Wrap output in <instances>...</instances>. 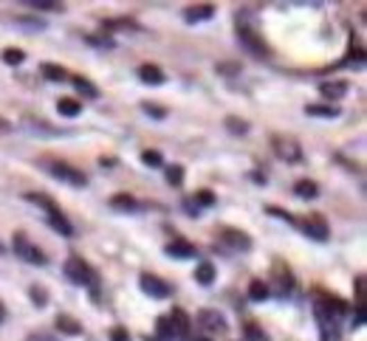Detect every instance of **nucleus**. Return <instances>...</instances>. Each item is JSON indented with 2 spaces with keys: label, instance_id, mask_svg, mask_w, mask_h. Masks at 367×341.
I'll list each match as a JSON object with an SVG mask.
<instances>
[{
  "label": "nucleus",
  "instance_id": "nucleus-20",
  "mask_svg": "<svg viewBox=\"0 0 367 341\" xmlns=\"http://www.w3.org/2000/svg\"><path fill=\"white\" fill-rule=\"evenodd\" d=\"M305 113L316 116V119H336L342 110L336 105H305Z\"/></svg>",
  "mask_w": 367,
  "mask_h": 341
},
{
  "label": "nucleus",
  "instance_id": "nucleus-7",
  "mask_svg": "<svg viewBox=\"0 0 367 341\" xmlns=\"http://www.w3.org/2000/svg\"><path fill=\"white\" fill-rule=\"evenodd\" d=\"M46 169H49V175H54L57 181H65V184H71V186H85V184H88L85 173H79V169H74V166H68V164H49Z\"/></svg>",
  "mask_w": 367,
  "mask_h": 341
},
{
  "label": "nucleus",
  "instance_id": "nucleus-30",
  "mask_svg": "<svg viewBox=\"0 0 367 341\" xmlns=\"http://www.w3.org/2000/svg\"><path fill=\"white\" fill-rule=\"evenodd\" d=\"M167 181L176 184V186H181V184H184V166H178V164L167 166Z\"/></svg>",
  "mask_w": 367,
  "mask_h": 341
},
{
  "label": "nucleus",
  "instance_id": "nucleus-23",
  "mask_svg": "<svg viewBox=\"0 0 367 341\" xmlns=\"http://www.w3.org/2000/svg\"><path fill=\"white\" fill-rule=\"evenodd\" d=\"M268 293H271L268 282H263V279H252V285H249V299H252V302H263V299H268Z\"/></svg>",
  "mask_w": 367,
  "mask_h": 341
},
{
  "label": "nucleus",
  "instance_id": "nucleus-14",
  "mask_svg": "<svg viewBox=\"0 0 367 341\" xmlns=\"http://www.w3.org/2000/svg\"><path fill=\"white\" fill-rule=\"evenodd\" d=\"M167 319H170V330H173L176 338H187V335H189V324H192V322H189V316H187L184 311L176 308Z\"/></svg>",
  "mask_w": 367,
  "mask_h": 341
},
{
  "label": "nucleus",
  "instance_id": "nucleus-22",
  "mask_svg": "<svg viewBox=\"0 0 367 341\" xmlns=\"http://www.w3.org/2000/svg\"><path fill=\"white\" fill-rule=\"evenodd\" d=\"M40 73H43L49 82H65L68 79L65 68L62 65H54V62H43V65H40Z\"/></svg>",
  "mask_w": 367,
  "mask_h": 341
},
{
  "label": "nucleus",
  "instance_id": "nucleus-4",
  "mask_svg": "<svg viewBox=\"0 0 367 341\" xmlns=\"http://www.w3.org/2000/svg\"><path fill=\"white\" fill-rule=\"evenodd\" d=\"M12 248H15V254H17V257L23 260V263H28V265H46L49 263V257H46V254L43 251H40L23 231H17L15 237H12Z\"/></svg>",
  "mask_w": 367,
  "mask_h": 341
},
{
  "label": "nucleus",
  "instance_id": "nucleus-34",
  "mask_svg": "<svg viewBox=\"0 0 367 341\" xmlns=\"http://www.w3.org/2000/svg\"><path fill=\"white\" fill-rule=\"evenodd\" d=\"M142 110H144L147 116H153V119H167V110H164V107H155V105H142Z\"/></svg>",
  "mask_w": 367,
  "mask_h": 341
},
{
  "label": "nucleus",
  "instance_id": "nucleus-25",
  "mask_svg": "<svg viewBox=\"0 0 367 341\" xmlns=\"http://www.w3.org/2000/svg\"><path fill=\"white\" fill-rule=\"evenodd\" d=\"M74 88L83 94V96H88V99H96L99 96V91H96V85H91L85 76H74Z\"/></svg>",
  "mask_w": 367,
  "mask_h": 341
},
{
  "label": "nucleus",
  "instance_id": "nucleus-16",
  "mask_svg": "<svg viewBox=\"0 0 367 341\" xmlns=\"http://www.w3.org/2000/svg\"><path fill=\"white\" fill-rule=\"evenodd\" d=\"M215 277H218V271H215V265H212V263L203 260V263H198V265H195V282H198V285L210 288V285L215 282Z\"/></svg>",
  "mask_w": 367,
  "mask_h": 341
},
{
  "label": "nucleus",
  "instance_id": "nucleus-6",
  "mask_svg": "<svg viewBox=\"0 0 367 341\" xmlns=\"http://www.w3.org/2000/svg\"><path fill=\"white\" fill-rule=\"evenodd\" d=\"M271 147H274V155L280 161H285V164H300L302 161V147L291 136H274L271 139Z\"/></svg>",
  "mask_w": 367,
  "mask_h": 341
},
{
  "label": "nucleus",
  "instance_id": "nucleus-26",
  "mask_svg": "<svg viewBox=\"0 0 367 341\" xmlns=\"http://www.w3.org/2000/svg\"><path fill=\"white\" fill-rule=\"evenodd\" d=\"M226 130H229L232 136H243V133H249V124L243 121V119H234V116H229V119H226Z\"/></svg>",
  "mask_w": 367,
  "mask_h": 341
},
{
  "label": "nucleus",
  "instance_id": "nucleus-13",
  "mask_svg": "<svg viewBox=\"0 0 367 341\" xmlns=\"http://www.w3.org/2000/svg\"><path fill=\"white\" fill-rule=\"evenodd\" d=\"M305 237H311V240H316V243H325L328 240V234H331V229H328V223H325L319 215H314V218H308L305 220Z\"/></svg>",
  "mask_w": 367,
  "mask_h": 341
},
{
  "label": "nucleus",
  "instance_id": "nucleus-15",
  "mask_svg": "<svg viewBox=\"0 0 367 341\" xmlns=\"http://www.w3.org/2000/svg\"><path fill=\"white\" fill-rule=\"evenodd\" d=\"M215 17V6L212 3H203V6H189L184 12V20L187 23H203V20H212Z\"/></svg>",
  "mask_w": 367,
  "mask_h": 341
},
{
  "label": "nucleus",
  "instance_id": "nucleus-18",
  "mask_svg": "<svg viewBox=\"0 0 367 341\" xmlns=\"http://www.w3.org/2000/svg\"><path fill=\"white\" fill-rule=\"evenodd\" d=\"M57 330L62 335H83V324H79L74 316H68V313H60L57 316Z\"/></svg>",
  "mask_w": 367,
  "mask_h": 341
},
{
  "label": "nucleus",
  "instance_id": "nucleus-40",
  "mask_svg": "<svg viewBox=\"0 0 367 341\" xmlns=\"http://www.w3.org/2000/svg\"><path fill=\"white\" fill-rule=\"evenodd\" d=\"M6 322V308H3V302H0V324Z\"/></svg>",
  "mask_w": 367,
  "mask_h": 341
},
{
  "label": "nucleus",
  "instance_id": "nucleus-19",
  "mask_svg": "<svg viewBox=\"0 0 367 341\" xmlns=\"http://www.w3.org/2000/svg\"><path fill=\"white\" fill-rule=\"evenodd\" d=\"M294 195H297L300 200H314V198H319V186H316V181L302 178V181L294 184Z\"/></svg>",
  "mask_w": 367,
  "mask_h": 341
},
{
  "label": "nucleus",
  "instance_id": "nucleus-12",
  "mask_svg": "<svg viewBox=\"0 0 367 341\" xmlns=\"http://www.w3.org/2000/svg\"><path fill=\"white\" fill-rule=\"evenodd\" d=\"M164 254H167V257H173V260H192V257H198L195 245L187 243V240H173V243H167V245H164Z\"/></svg>",
  "mask_w": 367,
  "mask_h": 341
},
{
  "label": "nucleus",
  "instance_id": "nucleus-33",
  "mask_svg": "<svg viewBox=\"0 0 367 341\" xmlns=\"http://www.w3.org/2000/svg\"><path fill=\"white\" fill-rule=\"evenodd\" d=\"M108 338H110V341H133L130 333H128V327H113Z\"/></svg>",
  "mask_w": 367,
  "mask_h": 341
},
{
  "label": "nucleus",
  "instance_id": "nucleus-29",
  "mask_svg": "<svg viewBox=\"0 0 367 341\" xmlns=\"http://www.w3.org/2000/svg\"><path fill=\"white\" fill-rule=\"evenodd\" d=\"M23 60H26V54L20 49H6L3 51V62L6 65H23Z\"/></svg>",
  "mask_w": 367,
  "mask_h": 341
},
{
  "label": "nucleus",
  "instance_id": "nucleus-10",
  "mask_svg": "<svg viewBox=\"0 0 367 341\" xmlns=\"http://www.w3.org/2000/svg\"><path fill=\"white\" fill-rule=\"evenodd\" d=\"M221 243L229 245L232 251H252V240L246 231H237V229H223L221 231Z\"/></svg>",
  "mask_w": 367,
  "mask_h": 341
},
{
  "label": "nucleus",
  "instance_id": "nucleus-35",
  "mask_svg": "<svg viewBox=\"0 0 367 341\" xmlns=\"http://www.w3.org/2000/svg\"><path fill=\"white\" fill-rule=\"evenodd\" d=\"M218 73H229V76H237L240 73V65L237 62H221L218 68H215Z\"/></svg>",
  "mask_w": 367,
  "mask_h": 341
},
{
  "label": "nucleus",
  "instance_id": "nucleus-28",
  "mask_svg": "<svg viewBox=\"0 0 367 341\" xmlns=\"http://www.w3.org/2000/svg\"><path fill=\"white\" fill-rule=\"evenodd\" d=\"M142 161H144L147 166H153V169L164 166V158H161V152H155V150H144V152H142Z\"/></svg>",
  "mask_w": 367,
  "mask_h": 341
},
{
  "label": "nucleus",
  "instance_id": "nucleus-27",
  "mask_svg": "<svg viewBox=\"0 0 367 341\" xmlns=\"http://www.w3.org/2000/svg\"><path fill=\"white\" fill-rule=\"evenodd\" d=\"M28 6L40 12H62V3H54V0H28Z\"/></svg>",
  "mask_w": 367,
  "mask_h": 341
},
{
  "label": "nucleus",
  "instance_id": "nucleus-9",
  "mask_svg": "<svg viewBox=\"0 0 367 341\" xmlns=\"http://www.w3.org/2000/svg\"><path fill=\"white\" fill-rule=\"evenodd\" d=\"M139 288H142L147 296H153V299H167V296H173V288H170L164 279L153 277V274H142V277H139Z\"/></svg>",
  "mask_w": 367,
  "mask_h": 341
},
{
  "label": "nucleus",
  "instance_id": "nucleus-32",
  "mask_svg": "<svg viewBox=\"0 0 367 341\" xmlns=\"http://www.w3.org/2000/svg\"><path fill=\"white\" fill-rule=\"evenodd\" d=\"M243 333H246V341H268L266 333L257 324H246V327H243Z\"/></svg>",
  "mask_w": 367,
  "mask_h": 341
},
{
  "label": "nucleus",
  "instance_id": "nucleus-8",
  "mask_svg": "<svg viewBox=\"0 0 367 341\" xmlns=\"http://www.w3.org/2000/svg\"><path fill=\"white\" fill-rule=\"evenodd\" d=\"M198 324H200L203 330H207L210 335H223V333L229 330L226 316L218 313V311H212V308H207V311H200V313H198Z\"/></svg>",
  "mask_w": 367,
  "mask_h": 341
},
{
  "label": "nucleus",
  "instance_id": "nucleus-3",
  "mask_svg": "<svg viewBox=\"0 0 367 341\" xmlns=\"http://www.w3.org/2000/svg\"><path fill=\"white\" fill-rule=\"evenodd\" d=\"M65 277L74 282V285H83V288H96V271L83 260V257H68L65 265H62Z\"/></svg>",
  "mask_w": 367,
  "mask_h": 341
},
{
  "label": "nucleus",
  "instance_id": "nucleus-39",
  "mask_svg": "<svg viewBox=\"0 0 367 341\" xmlns=\"http://www.w3.org/2000/svg\"><path fill=\"white\" fill-rule=\"evenodd\" d=\"M26 341H57V338H54L51 333H31Z\"/></svg>",
  "mask_w": 367,
  "mask_h": 341
},
{
  "label": "nucleus",
  "instance_id": "nucleus-36",
  "mask_svg": "<svg viewBox=\"0 0 367 341\" xmlns=\"http://www.w3.org/2000/svg\"><path fill=\"white\" fill-rule=\"evenodd\" d=\"M28 293H31V299H34L37 308H43V305H46V290H43V288H31Z\"/></svg>",
  "mask_w": 367,
  "mask_h": 341
},
{
  "label": "nucleus",
  "instance_id": "nucleus-1",
  "mask_svg": "<svg viewBox=\"0 0 367 341\" xmlns=\"http://www.w3.org/2000/svg\"><path fill=\"white\" fill-rule=\"evenodd\" d=\"M345 305L336 299V296H325V299L314 302V316L319 324V338L322 341H342V327L339 319L345 316Z\"/></svg>",
  "mask_w": 367,
  "mask_h": 341
},
{
  "label": "nucleus",
  "instance_id": "nucleus-38",
  "mask_svg": "<svg viewBox=\"0 0 367 341\" xmlns=\"http://www.w3.org/2000/svg\"><path fill=\"white\" fill-rule=\"evenodd\" d=\"M353 322H356L353 327H361V324H364V305H359V302H356V313H353Z\"/></svg>",
  "mask_w": 367,
  "mask_h": 341
},
{
  "label": "nucleus",
  "instance_id": "nucleus-21",
  "mask_svg": "<svg viewBox=\"0 0 367 341\" xmlns=\"http://www.w3.org/2000/svg\"><path fill=\"white\" fill-rule=\"evenodd\" d=\"M110 209H116V211H136L139 209V203H136V198L133 195H113L110 198Z\"/></svg>",
  "mask_w": 367,
  "mask_h": 341
},
{
  "label": "nucleus",
  "instance_id": "nucleus-24",
  "mask_svg": "<svg viewBox=\"0 0 367 341\" xmlns=\"http://www.w3.org/2000/svg\"><path fill=\"white\" fill-rule=\"evenodd\" d=\"M57 110H60V116H65V119H76L79 113H83V105H79L76 99H60V102H57Z\"/></svg>",
  "mask_w": 367,
  "mask_h": 341
},
{
  "label": "nucleus",
  "instance_id": "nucleus-37",
  "mask_svg": "<svg viewBox=\"0 0 367 341\" xmlns=\"http://www.w3.org/2000/svg\"><path fill=\"white\" fill-rule=\"evenodd\" d=\"M266 211H268V215H274V218H282V220H285V223H291V226H294V223H297V220H294V218H291V215H285V211H282V209H277V206H268V209H266Z\"/></svg>",
  "mask_w": 367,
  "mask_h": 341
},
{
  "label": "nucleus",
  "instance_id": "nucleus-11",
  "mask_svg": "<svg viewBox=\"0 0 367 341\" xmlns=\"http://www.w3.org/2000/svg\"><path fill=\"white\" fill-rule=\"evenodd\" d=\"M348 91H350V85H348L345 79H331V82H322V85H319V96L328 99V105L336 102V99H342Z\"/></svg>",
  "mask_w": 367,
  "mask_h": 341
},
{
  "label": "nucleus",
  "instance_id": "nucleus-17",
  "mask_svg": "<svg viewBox=\"0 0 367 341\" xmlns=\"http://www.w3.org/2000/svg\"><path fill=\"white\" fill-rule=\"evenodd\" d=\"M139 79L144 82V85H164V71H161L158 65H142L139 68Z\"/></svg>",
  "mask_w": 367,
  "mask_h": 341
},
{
  "label": "nucleus",
  "instance_id": "nucleus-5",
  "mask_svg": "<svg viewBox=\"0 0 367 341\" xmlns=\"http://www.w3.org/2000/svg\"><path fill=\"white\" fill-rule=\"evenodd\" d=\"M237 40H240V46L246 49L249 54H255L257 60L271 57V49L266 46V40H263L255 28H249V26H237Z\"/></svg>",
  "mask_w": 367,
  "mask_h": 341
},
{
  "label": "nucleus",
  "instance_id": "nucleus-2",
  "mask_svg": "<svg viewBox=\"0 0 367 341\" xmlns=\"http://www.w3.org/2000/svg\"><path fill=\"white\" fill-rule=\"evenodd\" d=\"M26 200L43 209V215H46V220H49V226H51L54 231H60L62 237H74V226L68 223V218L62 215V209H60V206H57V203H54V200H51L49 195L28 192V195H26Z\"/></svg>",
  "mask_w": 367,
  "mask_h": 341
},
{
  "label": "nucleus",
  "instance_id": "nucleus-31",
  "mask_svg": "<svg viewBox=\"0 0 367 341\" xmlns=\"http://www.w3.org/2000/svg\"><path fill=\"white\" fill-rule=\"evenodd\" d=\"M192 203H195L198 209H200V206H212V203H215V195H212L210 189H200V192H195Z\"/></svg>",
  "mask_w": 367,
  "mask_h": 341
}]
</instances>
